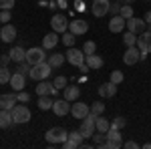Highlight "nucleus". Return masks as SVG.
I'll use <instances>...</instances> for the list:
<instances>
[{
  "mask_svg": "<svg viewBox=\"0 0 151 149\" xmlns=\"http://www.w3.org/2000/svg\"><path fill=\"white\" fill-rule=\"evenodd\" d=\"M45 137H47V141L52 143V145H63V143L69 139V131L63 129V127H52V129H48L47 133H45Z\"/></svg>",
  "mask_w": 151,
  "mask_h": 149,
  "instance_id": "obj_1",
  "label": "nucleus"
},
{
  "mask_svg": "<svg viewBox=\"0 0 151 149\" xmlns=\"http://www.w3.org/2000/svg\"><path fill=\"white\" fill-rule=\"evenodd\" d=\"M12 119H14V125H24V123H28L30 121V109L26 107V105H14L12 107Z\"/></svg>",
  "mask_w": 151,
  "mask_h": 149,
  "instance_id": "obj_2",
  "label": "nucleus"
},
{
  "mask_svg": "<svg viewBox=\"0 0 151 149\" xmlns=\"http://www.w3.org/2000/svg\"><path fill=\"white\" fill-rule=\"evenodd\" d=\"M50 71H52V67L48 65L47 60L45 63H40V65H32L30 67V79L32 81H45V79H48L50 77Z\"/></svg>",
  "mask_w": 151,
  "mask_h": 149,
  "instance_id": "obj_3",
  "label": "nucleus"
},
{
  "mask_svg": "<svg viewBox=\"0 0 151 149\" xmlns=\"http://www.w3.org/2000/svg\"><path fill=\"white\" fill-rule=\"evenodd\" d=\"M47 57H48V55L45 53L42 46H40V48H38V46H32V48L26 50V63H28L30 67H32V65H40V63H45Z\"/></svg>",
  "mask_w": 151,
  "mask_h": 149,
  "instance_id": "obj_4",
  "label": "nucleus"
},
{
  "mask_svg": "<svg viewBox=\"0 0 151 149\" xmlns=\"http://www.w3.org/2000/svg\"><path fill=\"white\" fill-rule=\"evenodd\" d=\"M95 119H97V115H93V113H89L85 119H83L81 133H83V137H85V139L93 137V133L97 131V127H95Z\"/></svg>",
  "mask_w": 151,
  "mask_h": 149,
  "instance_id": "obj_5",
  "label": "nucleus"
},
{
  "mask_svg": "<svg viewBox=\"0 0 151 149\" xmlns=\"http://www.w3.org/2000/svg\"><path fill=\"white\" fill-rule=\"evenodd\" d=\"M65 57H67V60H69L73 67H79V65H83L85 63V53L83 50H79V48H75V46H69V50L65 53Z\"/></svg>",
  "mask_w": 151,
  "mask_h": 149,
  "instance_id": "obj_6",
  "label": "nucleus"
},
{
  "mask_svg": "<svg viewBox=\"0 0 151 149\" xmlns=\"http://www.w3.org/2000/svg\"><path fill=\"white\" fill-rule=\"evenodd\" d=\"M50 26H52V30L55 32H67L69 30V20H67V16L65 14H52V18H50Z\"/></svg>",
  "mask_w": 151,
  "mask_h": 149,
  "instance_id": "obj_7",
  "label": "nucleus"
},
{
  "mask_svg": "<svg viewBox=\"0 0 151 149\" xmlns=\"http://www.w3.org/2000/svg\"><path fill=\"white\" fill-rule=\"evenodd\" d=\"M145 28H147L145 18H137V16H131V18H127V30L135 32V35H141V32H145Z\"/></svg>",
  "mask_w": 151,
  "mask_h": 149,
  "instance_id": "obj_8",
  "label": "nucleus"
},
{
  "mask_svg": "<svg viewBox=\"0 0 151 149\" xmlns=\"http://www.w3.org/2000/svg\"><path fill=\"white\" fill-rule=\"evenodd\" d=\"M141 60V50L137 48V45L135 46H127V50H125V55H123V63L125 65H137Z\"/></svg>",
  "mask_w": 151,
  "mask_h": 149,
  "instance_id": "obj_9",
  "label": "nucleus"
},
{
  "mask_svg": "<svg viewBox=\"0 0 151 149\" xmlns=\"http://www.w3.org/2000/svg\"><path fill=\"white\" fill-rule=\"evenodd\" d=\"M109 6H111L109 0H93L91 12H93V16L101 18V16H105V14H109Z\"/></svg>",
  "mask_w": 151,
  "mask_h": 149,
  "instance_id": "obj_10",
  "label": "nucleus"
},
{
  "mask_svg": "<svg viewBox=\"0 0 151 149\" xmlns=\"http://www.w3.org/2000/svg\"><path fill=\"white\" fill-rule=\"evenodd\" d=\"M55 115H58V117H65V115H69L70 111V105L69 101L63 97V99H55V103H52V109H50Z\"/></svg>",
  "mask_w": 151,
  "mask_h": 149,
  "instance_id": "obj_11",
  "label": "nucleus"
},
{
  "mask_svg": "<svg viewBox=\"0 0 151 149\" xmlns=\"http://www.w3.org/2000/svg\"><path fill=\"white\" fill-rule=\"evenodd\" d=\"M125 28H127V20H125L121 14H117V16H113V18L109 20V30H111V32H115V35L123 32Z\"/></svg>",
  "mask_w": 151,
  "mask_h": 149,
  "instance_id": "obj_12",
  "label": "nucleus"
},
{
  "mask_svg": "<svg viewBox=\"0 0 151 149\" xmlns=\"http://www.w3.org/2000/svg\"><path fill=\"white\" fill-rule=\"evenodd\" d=\"M8 85H10L12 87V91H22L24 87H26V77H24L22 73H18V71H16V73H12V77H10V83H8Z\"/></svg>",
  "mask_w": 151,
  "mask_h": 149,
  "instance_id": "obj_13",
  "label": "nucleus"
},
{
  "mask_svg": "<svg viewBox=\"0 0 151 149\" xmlns=\"http://www.w3.org/2000/svg\"><path fill=\"white\" fill-rule=\"evenodd\" d=\"M89 113H91V107L87 103H75L70 107V115H73L75 119H85Z\"/></svg>",
  "mask_w": 151,
  "mask_h": 149,
  "instance_id": "obj_14",
  "label": "nucleus"
},
{
  "mask_svg": "<svg viewBox=\"0 0 151 149\" xmlns=\"http://www.w3.org/2000/svg\"><path fill=\"white\" fill-rule=\"evenodd\" d=\"M0 40H2V42H14V40H16V26L4 24L2 30H0Z\"/></svg>",
  "mask_w": 151,
  "mask_h": 149,
  "instance_id": "obj_15",
  "label": "nucleus"
},
{
  "mask_svg": "<svg viewBox=\"0 0 151 149\" xmlns=\"http://www.w3.org/2000/svg\"><path fill=\"white\" fill-rule=\"evenodd\" d=\"M57 91H58V89L52 85V83H48L47 79L38 81V87H36V95H38V97H40V95H52V97H55Z\"/></svg>",
  "mask_w": 151,
  "mask_h": 149,
  "instance_id": "obj_16",
  "label": "nucleus"
},
{
  "mask_svg": "<svg viewBox=\"0 0 151 149\" xmlns=\"http://www.w3.org/2000/svg\"><path fill=\"white\" fill-rule=\"evenodd\" d=\"M69 30L75 36L85 35V32L89 30V22H87V20H70V22H69Z\"/></svg>",
  "mask_w": 151,
  "mask_h": 149,
  "instance_id": "obj_17",
  "label": "nucleus"
},
{
  "mask_svg": "<svg viewBox=\"0 0 151 149\" xmlns=\"http://www.w3.org/2000/svg\"><path fill=\"white\" fill-rule=\"evenodd\" d=\"M18 103L16 101V91L14 93H6V95H0V109H6V111H12V107Z\"/></svg>",
  "mask_w": 151,
  "mask_h": 149,
  "instance_id": "obj_18",
  "label": "nucleus"
},
{
  "mask_svg": "<svg viewBox=\"0 0 151 149\" xmlns=\"http://www.w3.org/2000/svg\"><path fill=\"white\" fill-rule=\"evenodd\" d=\"M58 40H60V36H58V32H48V35H45V38H42V48L45 50H52L55 46L58 45Z\"/></svg>",
  "mask_w": 151,
  "mask_h": 149,
  "instance_id": "obj_19",
  "label": "nucleus"
},
{
  "mask_svg": "<svg viewBox=\"0 0 151 149\" xmlns=\"http://www.w3.org/2000/svg\"><path fill=\"white\" fill-rule=\"evenodd\" d=\"M107 141H111V143H115V147H123V141H121V129H117V127H109V131H107Z\"/></svg>",
  "mask_w": 151,
  "mask_h": 149,
  "instance_id": "obj_20",
  "label": "nucleus"
},
{
  "mask_svg": "<svg viewBox=\"0 0 151 149\" xmlns=\"http://www.w3.org/2000/svg\"><path fill=\"white\" fill-rule=\"evenodd\" d=\"M117 87H119V85L111 83V81H109V83H103V85L99 87V95H101V97H107V99H111V97H115V95H117Z\"/></svg>",
  "mask_w": 151,
  "mask_h": 149,
  "instance_id": "obj_21",
  "label": "nucleus"
},
{
  "mask_svg": "<svg viewBox=\"0 0 151 149\" xmlns=\"http://www.w3.org/2000/svg\"><path fill=\"white\" fill-rule=\"evenodd\" d=\"M8 55H10V58L14 63H26V50L22 46H12Z\"/></svg>",
  "mask_w": 151,
  "mask_h": 149,
  "instance_id": "obj_22",
  "label": "nucleus"
},
{
  "mask_svg": "<svg viewBox=\"0 0 151 149\" xmlns=\"http://www.w3.org/2000/svg\"><path fill=\"white\" fill-rule=\"evenodd\" d=\"M14 125V119H12V113L6 111V109H0V127L2 129H8V127Z\"/></svg>",
  "mask_w": 151,
  "mask_h": 149,
  "instance_id": "obj_23",
  "label": "nucleus"
},
{
  "mask_svg": "<svg viewBox=\"0 0 151 149\" xmlns=\"http://www.w3.org/2000/svg\"><path fill=\"white\" fill-rule=\"evenodd\" d=\"M65 60H67V57H65V55H60V53H55V55H48V57H47V63L52 67V69L60 67Z\"/></svg>",
  "mask_w": 151,
  "mask_h": 149,
  "instance_id": "obj_24",
  "label": "nucleus"
},
{
  "mask_svg": "<svg viewBox=\"0 0 151 149\" xmlns=\"http://www.w3.org/2000/svg\"><path fill=\"white\" fill-rule=\"evenodd\" d=\"M85 60H87L89 69H101V67H103V58L99 57V55H87Z\"/></svg>",
  "mask_w": 151,
  "mask_h": 149,
  "instance_id": "obj_25",
  "label": "nucleus"
},
{
  "mask_svg": "<svg viewBox=\"0 0 151 149\" xmlns=\"http://www.w3.org/2000/svg\"><path fill=\"white\" fill-rule=\"evenodd\" d=\"M81 97V89L79 87H65V99L67 101H77Z\"/></svg>",
  "mask_w": 151,
  "mask_h": 149,
  "instance_id": "obj_26",
  "label": "nucleus"
},
{
  "mask_svg": "<svg viewBox=\"0 0 151 149\" xmlns=\"http://www.w3.org/2000/svg\"><path fill=\"white\" fill-rule=\"evenodd\" d=\"M52 103H55V99H50V95H40L38 97V109H42V111L52 109Z\"/></svg>",
  "mask_w": 151,
  "mask_h": 149,
  "instance_id": "obj_27",
  "label": "nucleus"
},
{
  "mask_svg": "<svg viewBox=\"0 0 151 149\" xmlns=\"http://www.w3.org/2000/svg\"><path fill=\"white\" fill-rule=\"evenodd\" d=\"M95 127H97V131H101V133H107V131H109V127H111V121H107L103 115H99V117L95 119Z\"/></svg>",
  "mask_w": 151,
  "mask_h": 149,
  "instance_id": "obj_28",
  "label": "nucleus"
},
{
  "mask_svg": "<svg viewBox=\"0 0 151 149\" xmlns=\"http://www.w3.org/2000/svg\"><path fill=\"white\" fill-rule=\"evenodd\" d=\"M123 42H125V46H135L137 45V35L131 32V30H127V32L123 35Z\"/></svg>",
  "mask_w": 151,
  "mask_h": 149,
  "instance_id": "obj_29",
  "label": "nucleus"
},
{
  "mask_svg": "<svg viewBox=\"0 0 151 149\" xmlns=\"http://www.w3.org/2000/svg\"><path fill=\"white\" fill-rule=\"evenodd\" d=\"M10 77H12V73L8 71V67H2V65H0V85L10 83Z\"/></svg>",
  "mask_w": 151,
  "mask_h": 149,
  "instance_id": "obj_30",
  "label": "nucleus"
},
{
  "mask_svg": "<svg viewBox=\"0 0 151 149\" xmlns=\"http://www.w3.org/2000/svg\"><path fill=\"white\" fill-rule=\"evenodd\" d=\"M60 40H63V45H65V46H73V45H75V35H73L70 30H67V32H63Z\"/></svg>",
  "mask_w": 151,
  "mask_h": 149,
  "instance_id": "obj_31",
  "label": "nucleus"
},
{
  "mask_svg": "<svg viewBox=\"0 0 151 149\" xmlns=\"http://www.w3.org/2000/svg\"><path fill=\"white\" fill-rule=\"evenodd\" d=\"M119 14L127 20V18H131L133 16V6L131 4H121V10H119Z\"/></svg>",
  "mask_w": 151,
  "mask_h": 149,
  "instance_id": "obj_32",
  "label": "nucleus"
},
{
  "mask_svg": "<svg viewBox=\"0 0 151 149\" xmlns=\"http://www.w3.org/2000/svg\"><path fill=\"white\" fill-rule=\"evenodd\" d=\"M91 113L97 115V117H99V115H103L105 113V103H101V101L93 103V105H91Z\"/></svg>",
  "mask_w": 151,
  "mask_h": 149,
  "instance_id": "obj_33",
  "label": "nucleus"
},
{
  "mask_svg": "<svg viewBox=\"0 0 151 149\" xmlns=\"http://www.w3.org/2000/svg\"><path fill=\"white\" fill-rule=\"evenodd\" d=\"M95 50H97V45H95L93 40H87L85 46H83V53L85 55H95Z\"/></svg>",
  "mask_w": 151,
  "mask_h": 149,
  "instance_id": "obj_34",
  "label": "nucleus"
},
{
  "mask_svg": "<svg viewBox=\"0 0 151 149\" xmlns=\"http://www.w3.org/2000/svg\"><path fill=\"white\" fill-rule=\"evenodd\" d=\"M123 79H125V75H123L121 71H113V73H111V83L121 85V83H123Z\"/></svg>",
  "mask_w": 151,
  "mask_h": 149,
  "instance_id": "obj_35",
  "label": "nucleus"
},
{
  "mask_svg": "<svg viewBox=\"0 0 151 149\" xmlns=\"http://www.w3.org/2000/svg\"><path fill=\"white\" fill-rule=\"evenodd\" d=\"M105 139H107V133H101V131H95V133H93V141H95V145H103Z\"/></svg>",
  "mask_w": 151,
  "mask_h": 149,
  "instance_id": "obj_36",
  "label": "nucleus"
},
{
  "mask_svg": "<svg viewBox=\"0 0 151 149\" xmlns=\"http://www.w3.org/2000/svg\"><path fill=\"white\" fill-rule=\"evenodd\" d=\"M16 101H18V103H28V101H30V95L22 89V91L16 93Z\"/></svg>",
  "mask_w": 151,
  "mask_h": 149,
  "instance_id": "obj_37",
  "label": "nucleus"
},
{
  "mask_svg": "<svg viewBox=\"0 0 151 149\" xmlns=\"http://www.w3.org/2000/svg\"><path fill=\"white\" fill-rule=\"evenodd\" d=\"M111 125L117 127V129H123V127L127 125V121H125V117H115V119L111 121Z\"/></svg>",
  "mask_w": 151,
  "mask_h": 149,
  "instance_id": "obj_38",
  "label": "nucleus"
},
{
  "mask_svg": "<svg viewBox=\"0 0 151 149\" xmlns=\"http://www.w3.org/2000/svg\"><path fill=\"white\" fill-rule=\"evenodd\" d=\"M18 73H22L24 77H30V65H28V63H26V65H24V63H18Z\"/></svg>",
  "mask_w": 151,
  "mask_h": 149,
  "instance_id": "obj_39",
  "label": "nucleus"
},
{
  "mask_svg": "<svg viewBox=\"0 0 151 149\" xmlns=\"http://www.w3.org/2000/svg\"><path fill=\"white\" fill-rule=\"evenodd\" d=\"M52 85H55L57 89H65V87H67V77H63V75H60V77H57Z\"/></svg>",
  "mask_w": 151,
  "mask_h": 149,
  "instance_id": "obj_40",
  "label": "nucleus"
},
{
  "mask_svg": "<svg viewBox=\"0 0 151 149\" xmlns=\"http://www.w3.org/2000/svg\"><path fill=\"white\" fill-rule=\"evenodd\" d=\"M16 0H0V10H10Z\"/></svg>",
  "mask_w": 151,
  "mask_h": 149,
  "instance_id": "obj_41",
  "label": "nucleus"
},
{
  "mask_svg": "<svg viewBox=\"0 0 151 149\" xmlns=\"http://www.w3.org/2000/svg\"><path fill=\"white\" fill-rule=\"evenodd\" d=\"M0 22H10V10H0Z\"/></svg>",
  "mask_w": 151,
  "mask_h": 149,
  "instance_id": "obj_42",
  "label": "nucleus"
},
{
  "mask_svg": "<svg viewBox=\"0 0 151 149\" xmlns=\"http://www.w3.org/2000/svg\"><path fill=\"white\" fill-rule=\"evenodd\" d=\"M119 10H121V4H119V2H115V4H111V6H109V14H113V16H117Z\"/></svg>",
  "mask_w": 151,
  "mask_h": 149,
  "instance_id": "obj_43",
  "label": "nucleus"
},
{
  "mask_svg": "<svg viewBox=\"0 0 151 149\" xmlns=\"http://www.w3.org/2000/svg\"><path fill=\"white\" fill-rule=\"evenodd\" d=\"M10 63H12L10 55H2V57H0V65H2V67H8Z\"/></svg>",
  "mask_w": 151,
  "mask_h": 149,
  "instance_id": "obj_44",
  "label": "nucleus"
},
{
  "mask_svg": "<svg viewBox=\"0 0 151 149\" xmlns=\"http://www.w3.org/2000/svg\"><path fill=\"white\" fill-rule=\"evenodd\" d=\"M75 8H77V12H85L87 6H85V2H83V0H77V2H75Z\"/></svg>",
  "mask_w": 151,
  "mask_h": 149,
  "instance_id": "obj_45",
  "label": "nucleus"
},
{
  "mask_svg": "<svg viewBox=\"0 0 151 149\" xmlns=\"http://www.w3.org/2000/svg\"><path fill=\"white\" fill-rule=\"evenodd\" d=\"M123 147H125V149H133V147H135V149H137L139 145H137L135 141H127V143H123Z\"/></svg>",
  "mask_w": 151,
  "mask_h": 149,
  "instance_id": "obj_46",
  "label": "nucleus"
},
{
  "mask_svg": "<svg viewBox=\"0 0 151 149\" xmlns=\"http://www.w3.org/2000/svg\"><path fill=\"white\" fill-rule=\"evenodd\" d=\"M67 4H69L67 0H58V2H57V6H58V8H67Z\"/></svg>",
  "mask_w": 151,
  "mask_h": 149,
  "instance_id": "obj_47",
  "label": "nucleus"
},
{
  "mask_svg": "<svg viewBox=\"0 0 151 149\" xmlns=\"http://www.w3.org/2000/svg\"><path fill=\"white\" fill-rule=\"evenodd\" d=\"M79 69H81V73H87V71H89V65L83 63V65H79Z\"/></svg>",
  "mask_w": 151,
  "mask_h": 149,
  "instance_id": "obj_48",
  "label": "nucleus"
},
{
  "mask_svg": "<svg viewBox=\"0 0 151 149\" xmlns=\"http://www.w3.org/2000/svg\"><path fill=\"white\" fill-rule=\"evenodd\" d=\"M117 2H119V4H133L135 0H117Z\"/></svg>",
  "mask_w": 151,
  "mask_h": 149,
  "instance_id": "obj_49",
  "label": "nucleus"
},
{
  "mask_svg": "<svg viewBox=\"0 0 151 149\" xmlns=\"http://www.w3.org/2000/svg\"><path fill=\"white\" fill-rule=\"evenodd\" d=\"M145 22H147V24H151V10L147 12V14H145Z\"/></svg>",
  "mask_w": 151,
  "mask_h": 149,
  "instance_id": "obj_50",
  "label": "nucleus"
},
{
  "mask_svg": "<svg viewBox=\"0 0 151 149\" xmlns=\"http://www.w3.org/2000/svg\"><path fill=\"white\" fill-rule=\"evenodd\" d=\"M143 147H145V149H151V143H145V145H143Z\"/></svg>",
  "mask_w": 151,
  "mask_h": 149,
  "instance_id": "obj_51",
  "label": "nucleus"
},
{
  "mask_svg": "<svg viewBox=\"0 0 151 149\" xmlns=\"http://www.w3.org/2000/svg\"><path fill=\"white\" fill-rule=\"evenodd\" d=\"M149 32H151V24H149Z\"/></svg>",
  "mask_w": 151,
  "mask_h": 149,
  "instance_id": "obj_52",
  "label": "nucleus"
},
{
  "mask_svg": "<svg viewBox=\"0 0 151 149\" xmlns=\"http://www.w3.org/2000/svg\"><path fill=\"white\" fill-rule=\"evenodd\" d=\"M0 30H2V26H0Z\"/></svg>",
  "mask_w": 151,
  "mask_h": 149,
  "instance_id": "obj_53",
  "label": "nucleus"
}]
</instances>
